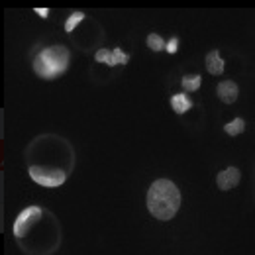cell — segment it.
Wrapping results in <instances>:
<instances>
[{
  "mask_svg": "<svg viewBox=\"0 0 255 255\" xmlns=\"http://www.w3.org/2000/svg\"><path fill=\"white\" fill-rule=\"evenodd\" d=\"M206 69L212 73V75H222L224 73V61L220 59L218 51H210L206 55Z\"/></svg>",
  "mask_w": 255,
  "mask_h": 255,
  "instance_id": "8",
  "label": "cell"
},
{
  "mask_svg": "<svg viewBox=\"0 0 255 255\" xmlns=\"http://www.w3.org/2000/svg\"><path fill=\"white\" fill-rule=\"evenodd\" d=\"M216 181H218V187H220L222 191H230V189H234V187L240 183V171H238L236 167H230V169L222 171V173L216 177Z\"/></svg>",
  "mask_w": 255,
  "mask_h": 255,
  "instance_id": "6",
  "label": "cell"
},
{
  "mask_svg": "<svg viewBox=\"0 0 255 255\" xmlns=\"http://www.w3.org/2000/svg\"><path fill=\"white\" fill-rule=\"evenodd\" d=\"M218 96H220L222 102H228V104L236 102V98H238V85L232 83V81L220 83V85H218Z\"/></svg>",
  "mask_w": 255,
  "mask_h": 255,
  "instance_id": "7",
  "label": "cell"
},
{
  "mask_svg": "<svg viewBox=\"0 0 255 255\" xmlns=\"http://www.w3.org/2000/svg\"><path fill=\"white\" fill-rule=\"evenodd\" d=\"M35 12H37V14H39V16H41V18H45V16H47V14H49V10H47V8H37V10H35Z\"/></svg>",
  "mask_w": 255,
  "mask_h": 255,
  "instance_id": "15",
  "label": "cell"
},
{
  "mask_svg": "<svg viewBox=\"0 0 255 255\" xmlns=\"http://www.w3.org/2000/svg\"><path fill=\"white\" fill-rule=\"evenodd\" d=\"M147 45H149L153 51H163V49H165V41L161 39L157 33H151V35L147 37Z\"/></svg>",
  "mask_w": 255,
  "mask_h": 255,
  "instance_id": "12",
  "label": "cell"
},
{
  "mask_svg": "<svg viewBox=\"0 0 255 255\" xmlns=\"http://www.w3.org/2000/svg\"><path fill=\"white\" fill-rule=\"evenodd\" d=\"M177 47H179V39H177V37H173V39L167 43V51H169V53H175V51H177Z\"/></svg>",
  "mask_w": 255,
  "mask_h": 255,
  "instance_id": "14",
  "label": "cell"
},
{
  "mask_svg": "<svg viewBox=\"0 0 255 255\" xmlns=\"http://www.w3.org/2000/svg\"><path fill=\"white\" fill-rule=\"evenodd\" d=\"M200 83H202V79H200V75H187V77H183V89L185 91H196L198 87H200Z\"/></svg>",
  "mask_w": 255,
  "mask_h": 255,
  "instance_id": "10",
  "label": "cell"
},
{
  "mask_svg": "<svg viewBox=\"0 0 255 255\" xmlns=\"http://www.w3.org/2000/svg\"><path fill=\"white\" fill-rule=\"evenodd\" d=\"M224 129L230 133V135H238V133H242L244 129H246V122L242 120V118H236L234 122H230V124H226Z\"/></svg>",
  "mask_w": 255,
  "mask_h": 255,
  "instance_id": "11",
  "label": "cell"
},
{
  "mask_svg": "<svg viewBox=\"0 0 255 255\" xmlns=\"http://www.w3.org/2000/svg\"><path fill=\"white\" fill-rule=\"evenodd\" d=\"M147 208L149 212L159 218V220H171L177 210L181 208V192L179 189L167 181V179H159L155 181L149 192H147Z\"/></svg>",
  "mask_w": 255,
  "mask_h": 255,
  "instance_id": "1",
  "label": "cell"
},
{
  "mask_svg": "<svg viewBox=\"0 0 255 255\" xmlns=\"http://www.w3.org/2000/svg\"><path fill=\"white\" fill-rule=\"evenodd\" d=\"M69 63V53L63 45L57 47H49L43 53H39L33 61V69L39 77L43 79H53L57 75H61Z\"/></svg>",
  "mask_w": 255,
  "mask_h": 255,
  "instance_id": "2",
  "label": "cell"
},
{
  "mask_svg": "<svg viewBox=\"0 0 255 255\" xmlns=\"http://www.w3.org/2000/svg\"><path fill=\"white\" fill-rule=\"evenodd\" d=\"M39 216H41V210H39L37 206H30V208H26V210L16 218V222H14V234H16L18 238L26 236V232L32 228V224L35 222Z\"/></svg>",
  "mask_w": 255,
  "mask_h": 255,
  "instance_id": "4",
  "label": "cell"
},
{
  "mask_svg": "<svg viewBox=\"0 0 255 255\" xmlns=\"http://www.w3.org/2000/svg\"><path fill=\"white\" fill-rule=\"evenodd\" d=\"M128 57L126 53H122L120 49H114V51H108V49H100V51H96V61H100V63H106L110 65V67H114V65H126L128 63Z\"/></svg>",
  "mask_w": 255,
  "mask_h": 255,
  "instance_id": "5",
  "label": "cell"
},
{
  "mask_svg": "<svg viewBox=\"0 0 255 255\" xmlns=\"http://www.w3.org/2000/svg\"><path fill=\"white\" fill-rule=\"evenodd\" d=\"M83 18H85V16H83V12H75V14H73V16H71V18L65 22V30H67V32L75 30V28H77V24H79Z\"/></svg>",
  "mask_w": 255,
  "mask_h": 255,
  "instance_id": "13",
  "label": "cell"
},
{
  "mask_svg": "<svg viewBox=\"0 0 255 255\" xmlns=\"http://www.w3.org/2000/svg\"><path fill=\"white\" fill-rule=\"evenodd\" d=\"M30 177L43 187H59L65 183V173L59 169H45V167H32Z\"/></svg>",
  "mask_w": 255,
  "mask_h": 255,
  "instance_id": "3",
  "label": "cell"
},
{
  "mask_svg": "<svg viewBox=\"0 0 255 255\" xmlns=\"http://www.w3.org/2000/svg\"><path fill=\"white\" fill-rule=\"evenodd\" d=\"M171 106H173V110H175L177 114H183V112H187V110L191 108L192 102L185 95H175L171 98Z\"/></svg>",
  "mask_w": 255,
  "mask_h": 255,
  "instance_id": "9",
  "label": "cell"
}]
</instances>
